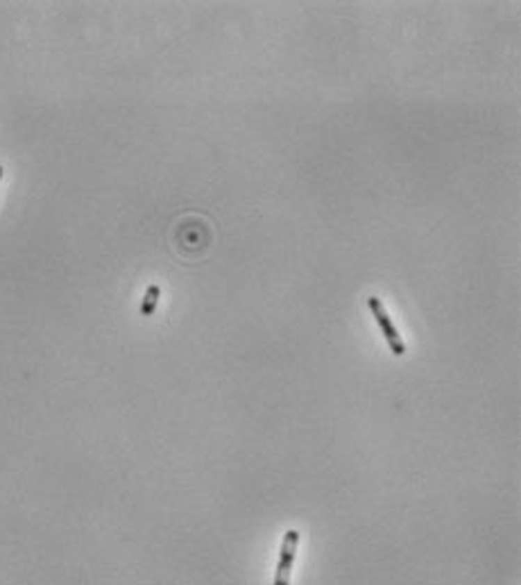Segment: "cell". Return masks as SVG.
<instances>
[{"instance_id": "cell-1", "label": "cell", "mask_w": 521, "mask_h": 585, "mask_svg": "<svg viewBox=\"0 0 521 585\" xmlns=\"http://www.w3.org/2000/svg\"><path fill=\"white\" fill-rule=\"evenodd\" d=\"M367 306H369V311H372L374 320L378 322V327H381V332H383V336H385L387 345H390L392 354H394V357H403V354H406V343L401 341L399 332H396L392 318L387 315L383 302H381L378 297H367Z\"/></svg>"}, {"instance_id": "cell-2", "label": "cell", "mask_w": 521, "mask_h": 585, "mask_svg": "<svg viewBox=\"0 0 521 585\" xmlns=\"http://www.w3.org/2000/svg\"><path fill=\"white\" fill-rule=\"evenodd\" d=\"M297 547H299V531H295V529L286 531L284 540H281V554H279L275 585H290V574H293Z\"/></svg>"}, {"instance_id": "cell-3", "label": "cell", "mask_w": 521, "mask_h": 585, "mask_svg": "<svg viewBox=\"0 0 521 585\" xmlns=\"http://www.w3.org/2000/svg\"><path fill=\"white\" fill-rule=\"evenodd\" d=\"M159 297H161V288H159L157 283H152V286H147L143 302H141V315H152V313L157 311Z\"/></svg>"}, {"instance_id": "cell-4", "label": "cell", "mask_w": 521, "mask_h": 585, "mask_svg": "<svg viewBox=\"0 0 521 585\" xmlns=\"http://www.w3.org/2000/svg\"><path fill=\"white\" fill-rule=\"evenodd\" d=\"M3 173H5V171H3V166H0V180H3Z\"/></svg>"}]
</instances>
